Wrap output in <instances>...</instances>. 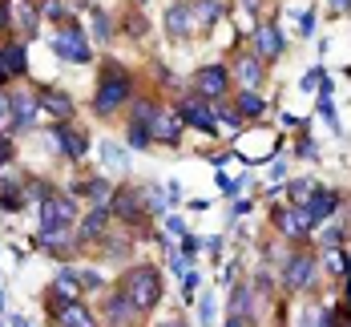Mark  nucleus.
<instances>
[{
	"instance_id": "72a5a7b5",
	"label": "nucleus",
	"mask_w": 351,
	"mask_h": 327,
	"mask_svg": "<svg viewBox=\"0 0 351 327\" xmlns=\"http://www.w3.org/2000/svg\"><path fill=\"white\" fill-rule=\"evenodd\" d=\"M0 206H4V210H21V194H16V190H4Z\"/></svg>"
},
{
	"instance_id": "f257e3e1",
	"label": "nucleus",
	"mask_w": 351,
	"mask_h": 327,
	"mask_svg": "<svg viewBox=\"0 0 351 327\" xmlns=\"http://www.w3.org/2000/svg\"><path fill=\"white\" fill-rule=\"evenodd\" d=\"M121 295L130 299L134 311H149V307L162 299V279H158V271H149V267H134V271L125 275Z\"/></svg>"
},
{
	"instance_id": "ddd939ff",
	"label": "nucleus",
	"mask_w": 351,
	"mask_h": 327,
	"mask_svg": "<svg viewBox=\"0 0 351 327\" xmlns=\"http://www.w3.org/2000/svg\"><path fill=\"white\" fill-rule=\"evenodd\" d=\"M307 215L311 218H331L335 215V194H331V190H315V194L307 198Z\"/></svg>"
},
{
	"instance_id": "7c9ffc66",
	"label": "nucleus",
	"mask_w": 351,
	"mask_h": 327,
	"mask_svg": "<svg viewBox=\"0 0 351 327\" xmlns=\"http://www.w3.org/2000/svg\"><path fill=\"white\" fill-rule=\"evenodd\" d=\"M327 271H331V275H343V271H348V263H343V254L335 251V247L327 251Z\"/></svg>"
},
{
	"instance_id": "f03ea898",
	"label": "nucleus",
	"mask_w": 351,
	"mask_h": 327,
	"mask_svg": "<svg viewBox=\"0 0 351 327\" xmlns=\"http://www.w3.org/2000/svg\"><path fill=\"white\" fill-rule=\"evenodd\" d=\"M73 215H77V206H73L69 198H45L40 202V239L49 247H57V239L65 234V226L73 222Z\"/></svg>"
},
{
	"instance_id": "9d476101",
	"label": "nucleus",
	"mask_w": 351,
	"mask_h": 327,
	"mask_svg": "<svg viewBox=\"0 0 351 327\" xmlns=\"http://www.w3.org/2000/svg\"><path fill=\"white\" fill-rule=\"evenodd\" d=\"M254 49L263 53V57H279L282 53V36L275 25H263V29H254Z\"/></svg>"
},
{
	"instance_id": "58836bf2",
	"label": "nucleus",
	"mask_w": 351,
	"mask_h": 327,
	"mask_svg": "<svg viewBox=\"0 0 351 327\" xmlns=\"http://www.w3.org/2000/svg\"><path fill=\"white\" fill-rule=\"evenodd\" d=\"M166 230H170V234H186V226H182V218H166Z\"/></svg>"
},
{
	"instance_id": "20e7f679",
	"label": "nucleus",
	"mask_w": 351,
	"mask_h": 327,
	"mask_svg": "<svg viewBox=\"0 0 351 327\" xmlns=\"http://www.w3.org/2000/svg\"><path fill=\"white\" fill-rule=\"evenodd\" d=\"M182 113H174V109H166V106H158V113H154V121H149V138H158V142H166V145H174L178 138H182Z\"/></svg>"
},
{
	"instance_id": "2eb2a0df",
	"label": "nucleus",
	"mask_w": 351,
	"mask_h": 327,
	"mask_svg": "<svg viewBox=\"0 0 351 327\" xmlns=\"http://www.w3.org/2000/svg\"><path fill=\"white\" fill-rule=\"evenodd\" d=\"M57 295H65V303H77V295H81V279H77L73 267H65V271L57 275Z\"/></svg>"
},
{
	"instance_id": "a878e982",
	"label": "nucleus",
	"mask_w": 351,
	"mask_h": 327,
	"mask_svg": "<svg viewBox=\"0 0 351 327\" xmlns=\"http://www.w3.org/2000/svg\"><path fill=\"white\" fill-rule=\"evenodd\" d=\"M218 12H222V8H218V0H198V12H194V16H198L202 25H214V21H218Z\"/></svg>"
},
{
	"instance_id": "b1692460",
	"label": "nucleus",
	"mask_w": 351,
	"mask_h": 327,
	"mask_svg": "<svg viewBox=\"0 0 351 327\" xmlns=\"http://www.w3.org/2000/svg\"><path fill=\"white\" fill-rule=\"evenodd\" d=\"M230 311H234L239 319H246V311H250V291L246 287H234V295H230Z\"/></svg>"
},
{
	"instance_id": "393cba45",
	"label": "nucleus",
	"mask_w": 351,
	"mask_h": 327,
	"mask_svg": "<svg viewBox=\"0 0 351 327\" xmlns=\"http://www.w3.org/2000/svg\"><path fill=\"white\" fill-rule=\"evenodd\" d=\"M299 324H303V327H331V315H327V311H319V307H307Z\"/></svg>"
},
{
	"instance_id": "e433bc0d",
	"label": "nucleus",
	"mask_w": 351,
	"mask_h": 327,
	"mask_svg": "<svg viewBox=\"0 0 351 327\" xmlns=\"http://www.w3.org/2000/svg\"><path fill=\"white\" fill-rule=\"evenodd\" d=\"M21 25L33 33V25H36V12H33V8H21Z\"/></svg>"
},
{
	"instance_id": "bb28decb",
	"label": "nucleus",
	"mask_w": 351,
	"mask_h": 327,
	"mask_svg": "<svg viewBox=\"0 0 351 327\" xmlns=\"http://www.w3.org/2000/svg\"><path fill=\"white\" fill-rule=\"evenodd\" d=\"M101 158H106L109 166H125V154H121V145H117V142H106V145H101Z\"/></svg>"
},
{
	"instance_id": "f8f14e48",
	"label": "nucleus",
	"mask_w": 351,
	"mask_h": 327,
	"mask_svg": "<svg viewBox=\"0 0 351 327\" xmlns=\"http://www.w3.org/2000/svg\"><path fill=\"white\" fill-rule=\"evenodd\" d=\"M21 69H25V49H21V45L0 49V81H4V77H16Z\"/></svg>"
},
{
	"instance_id": "c85d7f7f",
	"label": "nucleus",
	"mask_w": 351,
	"mask_h": 327,
	"mask_svg": "<svg viewBox=\"0 0 351 327\" xmlns=\"http://www.w3.org/2000/svg\"><path fill=\"white\" fill-rule=\"evenodd\" d=\"M149 142H154V138H149V125H134V130H130V145H134V149H145Z\"/></svg>"
},
{
	"instance_id": "c756f323",
	"label": "nucleus",
	"mask_w": 351,
	"mask_h": 327,
	"mask_svg": "<svg viewBox=\"0 0 351 327\" xmlns=\"http://www.w3.org/2000/svg\"><path fill=\"white\" fill-rule=\"evenodd\" d=\"M61 145L69 149L73 158H81V154H85V138H81V134H61Z\"/></svg>"
},
{
	"instance_id": "a19ab883",
	"label": "nucleus",
	"mask_w": 351,
	"mask_h": 327,
	"mask_svg": "<svg viewBox=\"0 0 351 327\" xmlns=\"http://www.w3.org/2000/svg\"><path fill=\"white\" fill-rule=\"evenodd\" d=\"M246 324V319H239V315H230V324H226V327H243Z\"/></svg>"
},
{
	"instance_id": "6ab92c4d",
	"label": "nucleus",
	"mask_w": 351,
	"mask_h": 327,
	"mask_svg": "<svg viewBox=\"0 0 351 327\" xmlns=\"http://www.w3.org/2000/svg\"><path fill=\"white\" fill-rule=\"evenodd\" d=\"M45 109H49L53 117H69V113H73V101L65 97V93H45Z\"/></svg>"
},
{
	"instance_id": "4468645a",
	"label": "nucleus",
	"mask_w": 351,
	"mask_h": 327,
	"mask_svg": "<svg viewBox=\"0 0 351 327\" xmlns=\"http://www.w3.org/2000/svg\"><path fill=\"white\" fill-rule=\"evenodd\" d=\"M106 222H109L106 206H97L93 215L81 218V239H101V234H106Z\"/></svg>"
},
{
	"instance_id": "49530a36",
	"label": "nucleus",
	"mask_w": 351,
	"mask_h": 327,
	"mask_svg": "<svg viewBox=\"0 0 351 327\" xmlns=\"http://www.w3.org/2000/svg\"><path fill=\"white\" fill-rule=\"evenodd\" d=\"M0 327H4V324H0Z\"/></svg>"
},
{
	"instance_id": "2f4dec72",
	"label": "nucleus",
	"mask_w": 351,
	"mask_h": 327,
	"mask_svg": "<svg viewBox=\"0 0 351 327\" xmlns=\"http://www.w3.org/2000/svg\"><path fill=\"white\" fill-rule=\"evenodd\" d=\"M93 33H97V40H106V36H109V21H106V12H101V8H93Z\"/></svg>"
},
{
	"instance_id": "f3484780",
	"label": "nucleus",
	"mask_w": 351,
	"mask_h": 327,
	"mask_svg": "<svg viewBox=\"0 0 351 327\" xmlns=\"http://www.w3.org/2000/svg\"><path fill=\"white\" fill-rule=\"evenodd\" d=\"M239 81H243L246 89L258 85V81H263V65H258L254 57H243V61H239Z\"/></svg>"
},
{
	"instance_id": "4be33fe9",
	"label": "nucleus",
	"mask_w": 351,
	"mask_h": 327,
	"mask_svg": "<svg viewBox=\"0 0 351 327\" xmlns=\"http://www.w3.org/2000/svg\"><path fill=\"white\" fill-rule=\"evenodd\" d=\"M8 130H16V109H12L8 93H0V134H8Z\"/></svg>"
},
{
	"instance_id": "39448f33",
	"label": "nucleus",
	"mask_w": 351,
	"mask_h": 327,
	"mask_svg": "<svg viewBox=\"0 0 351 327\" xmlns=\"http://www.w3.org/2000/svg\"><path fill=\"white\" fill-rule=\"evenodd\" d=\"M125 93H130V81H125L117 69H109L106 85L97 89V113H113V109L125 101Z\"/></svg>"
},
{
	"instance_id": "a211bd4d",
	"label": "nucleus",
	"mask_w": 351,
	"mask_h": 327,
	"mask_svg": "<svg viewBox=\"0 0 351 327\" xmlns=\"http://www.w3.org/2000/svg\"><path fill=\"white\" fill-rule=\"evenodd\" d=\"M239 113H243V117H258V113H263V97H258L254 89H243V93H239Z\"/></svg>"
},
{
	"instance_id": "a18cd8bd",
	"label": "nucleus",
	"mask_w": 351,
	"mask_h": 327,
	"mask_svg": "<svg viewBox=\"0 0 351 327\" xmlns=\"http://www.w3.org/2000/svg\"><path fill=\"white\" fill-rule=\"evenodd\" d=\"M0 307H4V291H0Z\"/></svg>"
},
{
	"instance_id": "423d86ee",
	"label": "nucleus",
	"mask_w": 351,
	"mask_h": 327,
	"mask_svg": "<svg viewBox=\"0 0 351 327\" xmlns=\"http://www.w3.org/2000/svg\"><path fill=\"white\" fill-rule=\"evenodd\" d=\"M275 222H279L282 234L299 239V234H307V230H311V222H315V218L307 215V206H287V210H279V215H275Z\"/></svg>"
},
{
	"instance_id": "37998d69",
	"label": "nucleus",
	"mask_w": 351,
	"mask_h": 327,
	"mask_svg": "<svg viewBox=\"0 0 351 327\" xmlns=\"http://www.w3.org/2000/svg\"><path fill=\"white\" fill-rule=\"evenodd\" d=\"M12 327H33L29 319H12Z\"/></svg>"
},
{
	"instance_id": "f704fd0d",
	"label": "nucleus",
	"mask_w": 351,
	"mask_h": 327,
	"mask_svg": "<svg viewBox=\"0 0 351 327\" xmlns=\"http://www.w3.org/2000/svg\"><path fill=\"white\" fill-rule=\"evenodd\" d=\"M319 239H323L327 247H339V239H343V230H339V226H327V230H323Z\"/></svg>"
},
{
	"instance_id": "0eeeda50",
	"label": "nucleus",
	"mask_w": 351,
	"mask_h": 327,
	"mask_svg": "<svg viewBox=\"0 0 351 327\" xmlns=\"http://www.w3.org/2000/svg\"><path fill=\"white\" fill-rule=\"evenodd\" d=\"M226 85H230V77H226L222 65H206V69L198 73V81H194V89H198L202 97H222Z\"/></svg>"
},
{
	"instance_id": "412c9836",
	"label": "nucleus",
	"mask_w": 351,
	"mask_h": 327,
	"mask_svg": "<svg viewBox=\"0 0 351 327\" xmlns=\"http://www.w3.org/2000/svg\"><path fill=\"white\" fill-rule=\"evenodd\" d=\"M81 190H85V194H89V198H93V202H97V206H106L109 198H113V190H109V182H101V178L85 182V186H81Z\"/></svg>"
},
{
	"instance_id": "cd10ccee",
	"label": "nucleus",
	"mask_w": 351,
	"mask_h": 327,
	"mask_svg": "<svg viewBox=\"0 0 351 327\" xmlns=\"http://www.w3.org/2000/svg\"><path fill=\"white\" fill-rule=\"evenodd\" d=\"M311 190H315V182H311V178L295 182V186H291V198H295V202H291V206H303V198H307V194H311Z\"/></svg>"
},
{
	"instance_id": "c9c22d12",
	"label": "nucleus",
	"mask_w": 351,
	"mask_h": 327,
	"mask_svg": "<svg viewBox=\"0 0 351 327\" xmlns=\"http://www.w3.org/2000/svg\"><path fill=\"white\" fill-rule=\"evenodd\" d=\"M194 287H198V271H190V275H182V295H186V299L194 295Z\"/></svg>"
},
{
	"instance_id": "7ed1b4c3",
	"label": "nucleus",
	"mask_w": 351,
	"mask_h": 327,
	"mask_svg": "<svg viewBox=\"0 0 351 327\" xmlns=\"http://www.w3.org/2000/svg\"><path fill=\"white\" fill-rule=\"evenodd\" d=\"M53 53H57L61 61H77V65H85V61H89V40L77 33V29H61L57 40H53Z\"/></svg>"
},
{
	"instance_id": "1a4fd4ad",
	"label": "nucleus",
	"mask_w": 351,
	"mask_h": 327,
	"mask_svg": "<svg viewBox=\"0 0 351 327\" xmlns=\"http://www.w3.org/2000/svg\"><path fill=\"white\" fill-rule=\"evenodd\" d=\"M194 21H198V16H194L190 4H174V8L166 12V29H170L174 36H186L190 29H194Z\"/></svg>"
},
{
	"instance_id": "9b49d317",
	"label": "nucleus",
	"mask_w": 351,
	"mask_h": 327,
	"mask_svg": "<svg viewBox=\"0 0 351 327\" xmlns=\"http://www.w3.org/2000/svg\"><path fill=\"white\" fill-rule=\"evenodd\" d=\"M57 319H61V327H97V324H93V315H89L81 303H61Z\"/></svg>"
},
{
	"instance_id": "c03bdc74",
	"label": "nucleus",
	"mask_w": 351,
	"mask_h": 327,
	"mask_svg": "<svg viewBox=\"0 0 351 327\" xmlns=\"http://www.w3.org/2000/svg\"><path fill=\"white\" fill-rule=\"evenodd\" d=\"M162 327H182V324H174V319H170V324H162Z\"/></svg>"
},
{
	"instance_id": "5701e85b",
	"label": "nucleus",
	"mask_w": 351,
	"mask_h": 327,
	"mask_svg": "<svg viewBox=\"0 0 351 327\" xmlns=\"http://www.w3.org/2000/svg\"><path fill=\"white\" fill-rule=\"evenodd\" d=\"M12 109H16V125H29L36 117V101L33 97H12Z\"/></svg>"
},
{
	"instance_id": "aec40b11",
	"label": "nucleus",
	"mask_w": 351,
	"mask_h": 327,
	"mask_svg": "<svg viewBox=\"0 0 351 327\" xmlns=\"http://www.w3.org/2000/svg\"><path fill=\"white\" fill-rule=\"evenodd\" d=\"M182 117H186L190 125H198V130H214V117L202 106H186V109H182Z\"/></svg>"
},
{
	"instance_id": "dca6fc26",
	"label": "nucleus",
	"mask_w": 351,
	"mask_h": 327,
	"mask_svg": "<svg viewBox=\"0 0 351 327\" xmlns=\"http://www.w3.org/2000/svg\"><path fill=\"white\" fill-rule=\"evenodd\" d=\"M113 210H117L121 218H130V222H138V218H141L138 194H125V190H121V194H113Z\"/></svg>"
},
{
	"instance_id": "ea45409f",
	"label": "nucleus",
	"mask_w": 351,
	"mask_h": 327,
	"mask_svg": "<svg viewBox=\"0 0 351 327\" xmlns=\"http://www.w3.org/2000/svg\"><path fill=\"white\" fill-rule=\"evenodd\" d=\"M182 247H186V254H194L198 251V239H194V234H182Z\"/></svg>"
},
{
	"instance_id": "4c0bfd02",
	"label": "nucleus",
	"mask_w": 351,
	"mask_h": 327,
	"mask_svg": "<svg viewBox=\"0 0 351 327\" xmlns=\"http://www.w3.org/2000/svg\"><path fill=\"white\" fill-rule=\"evenodd\" d=\"M202 324H214V299H202Z\"/></svg>"
},
{
	"instance_id": "6e6552de",
	"label": "nucleus",
	"mask_w": 351,
	"mask_h": 327,
	"mask_svg": "<svg viewBox=\"0 0 351 327\" xmlns=\"http://www.w3.org/2000/svg\"><path fill=\"white\" fill-rule=\"evenodd\" d=\"M311 275H315V263H311L307 254H295V258H287V267H282V283H287V287H307Z\"/></svg>"
},
{
	"instance_id": "473e14b6",
	"label": "nucleus",
	"mask_w": 351,
	"mask_h": 327,
	"mask_svg": "<svg viewBox=\"0 0 351 327\" xmlns=\"http://www.w3.org/2000/svg\"><path fill=\"white\" fill-rule=\"evenodd\" d=\"M73 271H77L81 287H101V275H97V271H81V267H73Z\"/></svg>"
},
{
	"instance_id": "79ce46f5",
	"label": "nucleus",
	"mask_w": 351,
	"mask_h": 327,
	"mask_svg": "<svg viewBox=\"0 0 351 327\" xmlns=\"http://www.w3.org/2000/svg\"><path fill=\"white\" fill-rule=\"evenodd\" d=\"M331 4H335V8H351V0H331Z\"/></svg>"
}]
</instances>
